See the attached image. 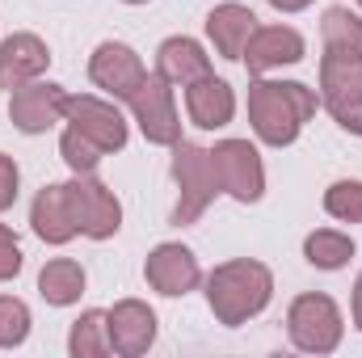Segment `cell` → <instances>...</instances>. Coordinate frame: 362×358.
I'll list each match as a JSON object with an SVG mask.
<instances>
[{
    "label": "cell",
    "instance_id": "cell-1",
    "mask_svg": "<svg viewBox=\"0 0 362 358\" xmlns=\"http://www.w3.org/2000/svg\"><path fill=\"white\" fill-rule=\"evenodd\" d=\"M320 93L299 85V81H253L249 85V122L253 135L270 148H286L299 139L303 122L316 114Z\"/></svg>",
    "mask_w": 362,
    "mask_h": 358
},
{
    "label": "cell",
    "instance_id": "cell-2",
    "mask_svg": "<svg viewBox=\"0 0 362 358\" xmlns=\"http://www.w3.org/2000/svg\"><path fill=\"white\" fill-rule=\"evenodd\" d=\"M270 295H274V274H270V266H262L253 258L223 262V266L211 270V278H206V304H211L215 321L228 325V329L262 316Z\"/></svg>",
    "mask_w": 362,
    "mask_h": 358
},
{
    "label": "cell",
    "instance_id": "cell-3",
    "mask_svg": "<svg viewBox=\"0 0 362 358\" xmlns=\"http://www.w3.org/2000/svg\"><path fill=\"white\" fill-rule=\"evenodd\" d=\"M173 181H177V207H173V224H198L202 211L215 202V194H223L219 173H215V161H211V148H198L189 139L173 144Z\"/></svg>",
    "mask_w": 362,
    "mask_h": 358
},
{
    "label": "cell",
    "instance_id": "cell-4",
    "mask_svg": "<svg viewBox=\"0 0 362 358\" xmlns=\"http://www.w3.org/2000/svg\"><path fill=\"white\" fill-rule=\"evenodd\" d=\"M286 333H291V346L303 350V354H333L341 346L346 321H341V308L329 295L308 291V295L291 299V308H286Z\"/></svg>",
    "mask_w": 362,
    "mask_h": 358
},
{
    "label": "cell",
    "instance_id": "cell-5",
    "mask_svg": "<svg viewBox=\"0 0 362 358\" xmlns=\"http://www.w3.org/2000/svg\"><path fill=\"white\" fill-rule=\"evenodd\" d=\"M320 105L341 131L362 135V55H320Z\"/></svg>",
    "mask_w": 362,
    "mask_h": 358
},
{
    "label": "cell",
    "instance_id": "cell-6",
    "mask_svg": "<svg viewBox=\"0 0 362 358\" xmlns=\"http://www.w3.org/2000/svg\"><path fill=\"white\" fill-rule=\"evenodd\" d=\"M127 105H131V114H135V122H139V131H144L148 144L173 148L181 139V118H177V101H173V85H169L160 72H148V76L139 81V89L127 97Z\"/></svg>",
    "mask_w": 362,
    "mask_h": 358
},
{
    "label": "cell",
    "instance_id": "cell-7",
    "mask_svg": "<svg viewBox=\"0 0 362 358\" xmlns=\"http://www.w3.org/2000/svg\"><path fill=\"white\" fill-rule=\"evenodd\" d=\"M211 161H215L223 194H232L245 207L262 202V194H266V165H262V152L249 139H219L211 148Z\"/></svg>",
    "mask_w": 362,
    "mask_h": 358
},
{
    "label": "cell",
    "instance_id": "cell-8",
    "mask_svg": "<svg viewBox=\"0 0 362 358\" xmlns=\"http://www.w3.org/2000/svg\"><path fill=\"white\" fill-rule=\"evenodd\" d=\"M72 194V211H76V228L89 241H110L122 228V202L114 198V190L105 181H97L93 173H76L68 181Z\"/></svg>",
    "mask_w": 362,
    "mask_h": 358
},
{
    "label": "cell",
    "instance_id": "cell-9",
    "mask_svg": "<svg viewBox=\"0 0 362 358\" xmlns=\"http://www.w3.org/2000/svg\"><path fill=\"white\" fill-rule=\"evenodd\" d=\"M64 122L76 127L81 135H89L93 144L110 156V152H122L127 148V118L114 101L105 97H89V93H68L64 101Z\"/></svg>",
    "mask_w": 362,
    "mask_h": 358
},
{
    "label": "cell",
    "instance_id": "cell-10",
    "mask_svg": "<svg viewBox=\"0 0 362 358\" xmlns=\"http://www.w3.org/2000/svg\"><path fill=\"white\" fill-rule=\"evenodd\" d=\"M148 76L144 59L127 47V42H97V51L89 55V81L101 93H110L114 101H127L131 93L139 89V81Z\"/></svg>",
    "mask_w": 362,
    "mask_h": 358
},
{
    "label": "cell",
    "instance_id": "cell-11",
    "mask_svg": "<svg viewBox=\"0 0 362 358\" xmlns=\"http://www.w3.org/2000/svg\"><path fill=\"white\" fill-rule=\"evenodd\" d=\"M64 101H68V89H64V85L30 81V85L13 89V97H8V118H13L17 131L42 135V131H51L55 122H64Z\"/></svg>",
    "mask_w": 362,
    "mask_h": 358
},
{
    "label": "cell",
    "instance_id": "cell-12",
    "mask_svg": "<svg viewBox=\"0 0 362 358\" xmlns=\"http://www.w3.org/2000/svg\"><path fill=\"white\" fill-rule=\"evenodd\" d=\"M144 278H148V287H152L156 295L177 299V295H189V291L202 282V270H198V258H194L185 245L165 241V245H156V249L148 253Z\"/></svg>",
    "mask_w": 362,
    "mask_h": 358
},
{
    "label": "cell",
    "instance_id": "cell-13",
    "mask_svg": "<svg viewBox=\"0 0 362 358\" xmlns=\"http://www.w3.org/2000/svg\"><path fill=\"white\" fill-rule=\"evenodd\" d=\"M303 55H308V42H303L299 30H291V25H257L240 59H245L249 76H266L274 68L299 64Z\"/></svg>",
    "mask_w": 362,
    "mask_h": 358
},
{
    "label": "cell",
    "instance_id": "cell-14",
    "mask_svg": "<svg viewBox=\"0 0 362 358\" xmlns=\"http://www.w3.org/2000/svg\"><path fill=\"white\" fill-rule=\"evenodd\" d=\"M105 325H110V346H114V354H122V358L148 354L152 342H156V312H152L144 299H118V304L105 312Z\"/></svg>",
    "mask_w": 362,
    "mask_h": 358
},
{
    "label": "cell",
    "instance_id": "cell-15",
    "mask_svg": "<svg viewBox=\"0 0 362 358\" xmlns=\"http://www.w3.org/2000/svg\"><path fill=\"white\" fill-rule=\"evenodd\" d=\"M30 224H34V236L47 241V245H68V241L81 236V228H76V211H72V194H68V181H59V185H42V190L34 194Z\"/></svg>",
    "mask_w": 362,
    "mask_h": 358
},
{
    "label": "cell",
    "instance_id": "cell-16",
    "mask_svg": "<svg viewBox=\"0 0 362 358\" xmlns=\"http://www.w3.org/2000/svg\"><path fill=\"white\" fill-rule=\"evenodd\" d=\"M47 68H51V51L38 34H8L0 42V89L4 93L38 81Z\"/></svg>",
    "mask_w": 362,
    "mask_h": 358
},
{
    "label": "cell",
    "instance_id": "cell-17",
    "mask_svg": "<svg viewBox=\"0 0 362 358\" xmlns=\"http://www.w3.org/2000/svg\"><path fill=\"white\" fill-rule=\"evenodd\" d=\"M185 114H189L194 127L219 131V127H228L232 114H236V93H232L228 81H219V76L211 72V76L185 85Z\"/></svg>",
    "mask_w": 362,
    "mask_h": 358
},
{
    "label": "cell",
    "instance_id": "cell-18",
    "mask_svg": "<svg viewBox=\"0 0 362 358\" xmlns=\"http://www.w3.org/2000/svg\"><path fill=\"white\" fill-rule=\"evenodd\" d=\"M253 30H257L253 8H245V4H236V0L215 4V8L206 13V38H211V47H215L223 59H240L245 47H249V38H253Z\"/></svg>",
    "mask_w": 362,
    "mask_h": 358
},
{
    "label": "cell",
    "instance_id": "cell-19",
    "mask_svg": "<svg viewBox=\"0 0 362 358\" xmlns=\"http://www.w3.org/2000/svg\"><path fill=\"white\" fill-rule=\"evenodd\" d=\"M156 72H160L173 89H185V85L211 76V55L202 51V42L177 34V38H165V42H160V51H156Z\"/></svg>",
    "mask_w": 362,
    "mask_h": 358
},
{
    "label": "cell",
    "instance_id": "cell-20",
    "mask_svg": "<svg viewBox=\"0 0 362 358\" xmlns=\"http://www.w3.org/2000/svg\"><path fill=\"white\" fill-rule=\"evenodd\" d=\"M38 295L51 304V308H68L85 295V266L72 262V258H55L47 262L38 274Z\"/></svg>",
    "mask_w": 362,
    "mask_h": 358
},
{
    "label": "cell",
    "instance_id": "cell-21",
    "mask_svg": "<svg viewBox=\"0 0 362 358\" xmlns=\"http://www.w3.org/2000/svg\"><path fill=\"white\" fill-rule=\"evenodd\" d=\"M320 38H325V51L329 55H362V17L333 4L325 8L320 17Z\"/></svg>",
    "mask_w": 362,
    "mask_h": 358
},
{
    "label": "cell",
    "instance_id": "cell-22",
    "mask_svg": "<svg viewBox=\"0 0 362 358\" xmlns=\"http://www.w3.org/2000/svg\"><path fill=\"white\" fill-rule=\"evenodd\" d=\"M68 354L72 358H105L114 354L110 346V325H105V312L89 308L72 321V333H68Z\"/></svg>",
    "mask_w": 362,
    "mask_h": 358
},
{
    "label": "cell",
    "instance_id": "cell-23",
    "mask_svg": "<svg viewBox=\"0 0 362 358\" xmlns=\"http://www.w3.org/2000/svg\"><path fill=\"white\" fill-rule=\"evenodd\" d=\"M303 258L316 270H341V266H350V258H354V241L346 232H337V228H316L303 241Z\"/></svg>",
    "mask_w": 362,
    "mask_h": 358
},
{
    "label": "cell",
    "instance_id": "cell-24",
    "mask_svg": "<svg viewBox=\"0 0 362 358\" xmlns=\"http://www.w3.org/2000/svg\"><path fill=\"white\" fill-rule=\"evenodd\" d=\"M59 156H64V165L72 169V173H97V165H101V148L93 144L89 135H81L76 127H68L64 135H59Z\"/></svg>",
    "mask_w": 362,
    "mask_h": 358
},
{
    "label": "cell",
    "instance_id": "cell-25",
    "mask_svg": "<svg viewBox=\"0 0 362 358\" xmlns=\"http://www.w3.org/2000/svg\"><path fill=\"white\" fill-rule=\"evenodd\" d=\"M30 308L17 295H0V350H17L30 337Z\"/></svg>",
    "mask_w": 362,
    "mask_h": 358
},
{
    "label": "cell",
    "instance_id": "cell-26",
    "mask_svg": "<svg viewBox=\"0 0 362 358\" xmlns=\"http://www.w3.org/2000/svg\"><path fill=\"white\" fill-rule=\"evenodd\" d=\"M325 211L341 224H362V181H333L325 190Z\"/></svg>",
    "mask_w": 362,
    "mask_h": 358
},
{
    "label": "cell",
    "instance_id": "cell-27",
    "mask_svg": "<svg viewBox=\"0 0 362 358\" xmlns=\"http://www.w3.org/2000/svg\"><path fill=\"white\" fill-rule=\"evenodd\" d=\"M21 245H17V236L0 224V282H8V278H17L21 274Z\"/></svg>",
    "mask_w": 362,
    "mask_h": 358
},
{
    "label": "cell",
    "instance_id": "cell-28",
    "mask_svg": "<svg viewBox=\"0 0 362 358\" xmlns=\"http://www.w3.org/2000/svg\"><path fill=\"white\" fill-rule=\"evenodd\" d=\"M17 185H21V173H17V161L0 152V211H8L17 202Z\"/></svg>",
    "mask_w": 362,
    "mask_h": 358
},
{
    "label": "cell",
    "instance_id": "cell-29",
    "mask_svg": "<svg viewBox=\"0 0 362 358\" xmlns=\"http://www.w3.org/2000/svg\"><path fill=\"white\" fill-rule=\"evenodd\" d=\"M270 4L278 8V13H303V8H308L312 0H270Z\"/></svg>",
    "mask_w": 362,
    "mask_h": 358
},
{
    "label": "cell",
    "instance_id": "cell-30",
    "mask_svg": "<svg viewBox=\"0 0 362 358\" xmlns=\"http://www.w3.org/2000/svg\"><path fill=\"white\" fill-rule=\"evenodd\" d=\"M354 325H358V333H362V274L354 278Z\"/></svg>",
    "mask_w": 362,
    "mask_h": 358
},
{
    "label": "cell",
    "instance_id": "cell-31",
    "mask_svg": "<svg viewBox=\"0 0 362 358\" xmlns=\"http://www.w3.org/2000/svg\"><path fill=\"white\" fill-rule=\"evenodd\" d=\"M122 4H148V0H122Z\"/></svg>",
    "mask_w": 362,
    "mask_h": 358
},
{
    "label": "cell",
    "instance_id": "cell-32",
    "mask_svg": "<svg viewBox=\"0 0 362 358\" xmlns=\"http://www.w3.org/2000/svg\"><path fill=\"white\" fill-rule=\"evenodd\" d=\"M358 4H362V0H358Z\"/></svg>",
    "mask_w": 362,
    "mask_h": 358
}]
</instances>
